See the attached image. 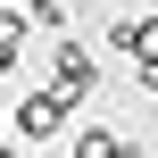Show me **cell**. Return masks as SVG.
<instances>
[{"instance_id": "1", "label": "cell", "mask_w": 158, "mask_h": 158, "mask_svg": "<svg viewBox=\"0 0 158 158\" xmlns=\"http://www.w3.org/2000/svg\"><path fill=\"white\" fill-rule=\"evenodd\" d=\"M67 117H75V100H67V92H50V83L17 100V133H25V142H58V133H67Z\"/></svg>"}, {"instance_id": "2", "label": "cell", "mask_w": 158, "mask_h": 158, "mask_svg": "<svg viewBox=\"0 0 158 158\" xmlns=\"http://www.w3.org/2000/svg\"><path fill=\"white\" fill-rule=\"evenodd\" d=\"M92 83H100V58H92L83 42H58V50H50V92H67V100H92Z\"/></svg>"}, {"instance_id": "3", "label": "cell", "mask_w": 158, "mask_h": 158, "mask_svg": "<svg viewBox=\"0 0 158 158\" xmlns=\"http://www.w3.org/2000/svg\"><path fill=\"white\" fill-rule=\"evenodd\" d=\"M108 50L133 58V67H150L158 58V17H117V25H108Z\"/></svg>"}, {"instance_id": "4", "label": "cell", "mask_w": 158, "mask_h": 158, "mask_svg": "<svg viewBox=\"0 0 158 158\" xmlns=\"http://www.w3.org/2000/svg\"><path fill=\"white\" fill-rule=\"evenodd\" d=\"M25 33H33V25H25L17 8H0V75H8V67H25Z\"/></svg>"}, {"instance_id": "5", "label": "cell", "mask_w": 158, "mask_h": 158, "mask_svg": "<svg viewBox=\"0 0 158 158\" xmlns=\"http://www.w3.org/2000/svg\"><path fill=\"white\" fill-rule=\"evenodd\" d=\"M75 158H125V142H117L108 125H83V133H75Z\"/></svg>"}, {"instance_id": "6", "label": "cell", "mask_w": 158, "mask_h": 158, "mask_svg": "<svg viewBox=\"0 0 158 158\" xmlns=\"http://www.w3.org/2000/svg\"><path fill=\"white\" fill-rule=\"evenodd\" d=\"M25 25L33 33H67V0H25Z\"/></svg>"}, {"instance_id": "7", "label": "cell", "mask_w": 158, "mask_h": 158, "mask_svg": "<svg viewBox=\"0 0 158 158\" xmlns=\"http://www.w3.org/2000/svg\"><path fill=\"white\" fill-rule=\"evenodd\" d=\"M142 92H150V100H158V58H150V67H142Z\"/></svg>"}, {"instance_id": "8", "label": "cell", "mask_w": 158, "mask_h": 158, "mask_svg": "<svg viewBox=\"0 0 158 158\" xmlns=\"http://www.w3.org/2000/svg\"><path fill=\"white\" fill-rule=\"evenodd\" d=\"M0 8H17V0H0Z\"/></svg>"}, {"instance_id": "9", "label": "cell", "mask_w": 158, "mask_h": 158, "mask_svg": "<svg viewBox=\"0 0 158 158\" xmlns=\"http://www.w3.org/2000/svg\"><path fill=\"white\" fill-rule=\"evenodd\" d=\"M0 158H17V150H0Z\"/></svg>"}]
</instances>
